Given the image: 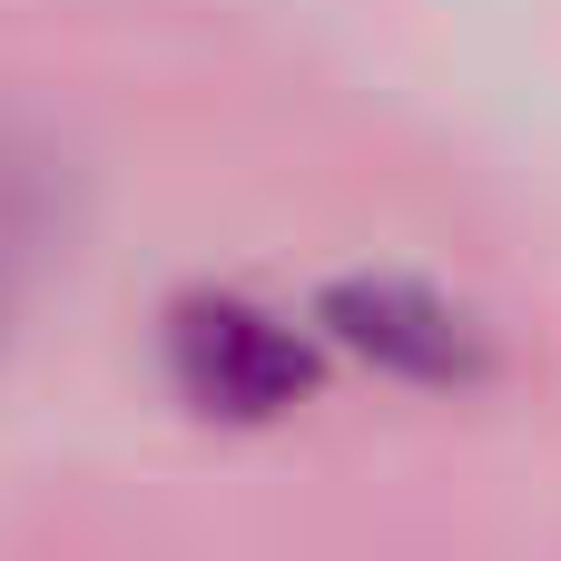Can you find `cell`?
I'll return each instance as SVG.
<instances>
[{
  "label": "cell",
  "mask_w": 561,
  "mask_h": 561,
  "mask_svg": "<svg viewBox=\"0 0 561 561\" xmlns=\"http://www.w3.org/2000/svg\"><path fill=\"white\" fill-rule=\"evenodd\" d=\"M316 335H325L335 355L394 375V385H424V394H463V385H483V365H493L483 325H473L454 296L414 286V276H335V286L316 296Z\"/></svg>",
  "instance_id": "obj_2"
},
{
  "label": "cell",
  "mask_w": 561,
  "mask_h": 561,
  "mask_svg": "<svg viewBox=\"0 0 561 561\" xmlns=\"http://www.w3.org/2000/svg\"><path fill=\"white\" fill-rule=\"evenodd\" d=\"M325 335L256 306V296H227V286H187L168 316H158V365L178 385V404H197L207 424H286L296 404H316L325 385Z\"/></svg>",
  "instance_id": "obj_1"
}]
</instances>
